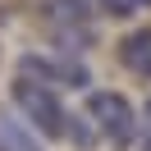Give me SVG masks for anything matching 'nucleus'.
I'll return each instance as SVG.
<instances>
[{
    "label": "nucleus",
    "mask_w": 151,
    "mask_h": 151,
    "mask_svg": "<svg viewBox=\"0 0 151 151\" xmlns=\"http://www.w3.org/2000/svg\"><path fill=\"white\" fill-rule=\"evenodd\" d=\"M19 73L37 78L46 87H87V78H92L78 55H41V50H28L19 60Z\"/></svg>",
    "instance_id": "obj_3"
},
{
    "label": "nucleus",
    "mask_w": 151,
    "mask_h": 151,
    "mask_svg": "<svg viewBox=\"0 0 151 151\" xmlns=\"http://www.w3.org/2000/svg\"><path fill=\"white\" fill-rule=\"evenodd\" d=\"M41 19L50 32H60L69 41H92V5L87 0H46Z\"/></svg>",
    "instance_id": "obj_4"
},
{
    "label": "nucleus",
    "mask_w": 151,
    "mask_h": 151,
    "mask_svg": "<svg viewBox=\"0 0 151 151\" xmlns=\"http://www.w3.org/2000/svg\"><path fill=\"white\" fill-rule=\"evenodd\" d=\"M137 142H142V151H151V105H147V114L137 119Z\"/></svg>",
    "instance_id": "obj_8"
},
{
    "label": "nucleus",
    "mask_w": 151,
    "mask_h": 151,
    "mask_svg": "<svg viewBox=\"0 0 151 151\" xmlns=\"http://www.w3.org/2000/svg\"><path fill=\"white\" fill-rule=\"evenodd\" d=\"M119 64L128 73H137L142 83H151V28H137L119 41Z\"/></svg>",
    "instance_id": "obj_5"
},
{
    "label": "nucleus",
    "mask_w": 151,
    "mask_h": 151,
    "mask_svg": "<svg viewBox=\"0 0 151 151\" xmlns=\"http://www.w3.org/2000/svg\"><path fill=\"white\" fill-rule=\"evenodd\" d=\"M151 0H101V9L105 14H114V19H128V14H137V9H147Z\"/></svg>",
    "instance_id": "obj_7"
},
{
    "label": "nucleus",
    "mask_w": 151,
    "mask_h": 151,
    "mask_svg": "<svg viewBox=\"0 0 151 151\" xmlns=\"http://www.w3.org/2000/svg\"><path fill=\"white\" fill-rule=\"evenodd\" d=\"M14 101H19V110L32 119L37 133H46V137H64V133H69V110H64V101H60L55 87H46V83H37V78H23L19 73Z\"/></svg>",
    "instance_id": "obj_2"
},
{
    "label": "nucleus",
    "mask_w": 151,
    "mask_h": 151,
    "mask_svg": "<svg viewBox=\"0 0 151 151\" xmlns=\"http://www.w3.org/2000/svg\"><path fill=\"white\" fill-rule=\"evenodd\" d=\"M0 151H41V147H37V137L23 124H14V119L0 114Z\"/></svg>",
    "instance_id": "obj_6"
},
{
    "label": "nucleus",
    "mask_w": 151,
    "mask_h": 151,
    "mask_svg": "<svg viewBox=\"0 0 151 151\" xmlns=\"http://www.w3.org/2000/svg\"><path fill=\"white\" fill-rule=\"evenodd\" d=\"M87 124L96 128V137L114 142V147L137 142V110L124 92H92L87 96Z\"/></svg>",
    "instance_id": "obj_1"
}]
</instances>
